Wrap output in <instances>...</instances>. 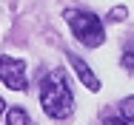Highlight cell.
Returning <instances> with one entry per match:
<instances>
[{"mask_svg":"<svg viewBox=\"0 0 134 125\" xmlns=\"http://www.w3.org/2000/svg\"><path fill=\"white\" fill-rule=\"evenodd\" d=\"M103 125H131L126 117H114V114H106L103 117Z\"/></svg>","mask_w":134,"mask_h":125,"instance_id":"8","label":"cell"},{"mask_svg":"<svg viewBox=\"0 0 134 125\" xmlns=\"http://www.w3.org/2000/svg\"><path fill=\"white\" fill-rule=\"evenodd\" d=\"M6 125H29V117L23 108H12L9 114H6Z\"/></svg>","mask_w":134,"mask_h":125,"instance_id":"5","label":"cell"},{"mask_svg":"<svg viewBox=\"0 0 134 125\" xmlns=\"http://www.w3.org/2000/svg\"><path fill=\"white\" fill-rule=\"evenodd\" d=\"M3 108H6V102H3V97H0V111H3Z\"/></svg>","mask_w":134,"mask_h":125,"instance_id":"10","label":"cell"},{"mask_svg":"<svg viewBox=\"0 0 134 125\" xmlns=\"http://www.w3.org/2000/svg\"><path fill=\"white\" fill-rule=\"evenodd\" d=\"M120 114H123L129 122H134V97H126V100H120Z\"/></svg>","mask_w":134,"mask_h":125,"instance_id":"6","label":"cell"},{"mask_svg":"<svg viewBox=\"0 0 134 125\" xmlns=\"http://www.w3.org/2000/svg\"><path fill=\"white\" fill-rule=\"evenodd\" d=\"M40 102H43V111L54 117V120H66L71 117L74 111V94L66 82V74L60 68H54L46 74V80L40 82Z\"/></svg>","mask_w":134,"mask_h":125,"instance_id":"1","label":"cell"},{"mask_svg":"<svg viewBox=\"0 0 134 125\" xmlns=\"http://www.w3.org/2000/svg\"><path fill=\"white\" fill-rule=\"evenodd\" d=\"M69 63L74 66V71H77V77H80V82L86 85V88H88V91H97V88H100V80L91 74V68L83 63V60L77 57V54H74V51H69Z\"/></svg>","mask_w":134,"mask_h":125,"instance_id":"4","label":"cell"},{"mask_svg":"<svg viewBox=\"0 0 134 125\" xmlns=\"http://www.w3.org/2000/svg\"><path fill=\"white\" fill-rule=\"evenodd\" d=\"M111 17H114V20H120V17H126V9H114V11H111Z\"/></svg>","mask_w":134,"mask_h":125,"instance_id":"9","label":"cell"},{"mask_svg":"<svg viewBox=\"0 0 134 125\" xmlns=\"http://www.w3.org/2000/svg\"><path fill=\"white\" fill-rule=\"evenodd\" d=\"M120 63H123V68H126V71H131V74H134V49L123 51V57H120Z\"/></svg>","mask_w":134,"mask_h":125,"instance_id":"7","label":"cell"},{"mask_svg":"<svg viewBox=\"0 0 134 125\" xmlns=\"http://www.w3.org/2000/svg\"><path fill=\"white\" fill-rule=\"evenodd\" d=\"M0 80L14 88V91H26L29 80H26V66L20 60H12V57H0Z\"/></svg>","mask_w":134,"mask_h":125,"instance_id":"3","label":"cell"},{"mask_svg":"<svg viewBox=\"0 0 134 125\" xmlns=\"http://www.w3.org/2000/svg\"><path fill=\"white\" fill-rule=\"evenodd\" d=\"M63 17H66V23L71 26V34L80 40L83 46L97 49V46L106 40V31H103V23H100L97 14H91V11H80V9H66Z\"/></svg>","mask_w":134,"mask_h":125,"instance_id":"2","label":"cell"}]
</instances>
